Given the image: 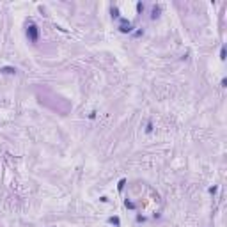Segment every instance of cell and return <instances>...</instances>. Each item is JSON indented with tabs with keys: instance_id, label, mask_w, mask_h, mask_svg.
Masks as SVG:
<instances>
[{
	"instance_id": "cell-1",
	"label": "cell",
	"mask_w": 227,
	"mask_h": 227,
	"mask_svg": "<svg viewBox=\"0 0 227 227\" xmlns=\"http://www.w3.org/2000/svg\"><path fill=\"white\" fill-rule=\"evenodd\" d=\"M27 37H29V41L32 44H36L39 41V29L37 25H34V23H30V25L27 27Z\"/></svg>"
},
{
	"instance_id": "cell-9",
	"label": "cell",
	"mask_w": 227,
	"mask_h": 227,
	"mask_svg": "<svg viewBox=\"0 0 227 227\" xmlns=\"http://www.w3.org/2000/svg\"><path fill=\"white\" fill-rule=\"evenodd\" d=\"M137 13H139V14H140V13H144V4H142V2L137 4Z\"/></svg>"
},
{
	"instance_id": "cell-12",
	"label": "cell",
	"mask_w": 227,
	"mask_h": 227,
	"mask_svg": "<svg viewBox=\"0 0 227 227\" xmlns=\"http://www.w3.org/2000/svg\"><path fill=\"white\" fill-rule=\"evenodd\" d=\"M216 190H218L216 186H211V188H209V193H216Z\"/></svg>"
},
{
	"instance_id": "cell-8",
	"label": "cell",
	"mask_w": 227,
	"mask_h": 227,
	"mask_svg": "<svg viewBox=\"0 0 227 227\" xmlns=\"http://www.w3.org/2000/svg\"><path fill=\"white\" fill-rule=\"evenodd\" d=\"M124 204H126V208H129V209H135V208H137V206H135V202H131V200H126Z\"/></svg>"
},
{
	"instance_id": "cell-10",
	"label": "cell",
	"mask_w": 227,
	"mask_h": 227,
	"mask_svg": "<svg viewBox=\"0 0 227 227\" xmlns=\"http://www.w3.org/2000/svg\"><path fill=\"white\" fill-rule=\"evenodd\" d=\"M145 131H147V133H151V131H153V123H151V121L147 123V126H145Z\"/></svg>"
},
{
	"instance_id": "cell-5",
	"label": "cell",
	"mask_w": 227,
	"mask_h": 227,
	"mask_svg": "<svg viewBox=\"0 0 227 227\" xmlns=\"http://www.w3.org/2000/svg\"><path fill=\"white\" fill-rule=\"evenodd\" d=\"M108 224H112V225L119 227V225H121V220H119V216H110V218H108Z\"/></svg>"
},
{
	"instance_id": "cell-6",
	"label": "cell",
	"mask_w": 227,
	"mask_h": 227,
	"mask_svg": "<svg viewBox=\"0 0 227 227\" xmlns=\"http://www.w3.org/2000/svg\"><path fill=\"white\" fill-rule=\"evenodd\" d=\"M124 185H126V179H121V181H119V185H117L119 192H123V190H124Z\"/></svg>"
},
{
	"instance_id": "cell-13",
	"label": "cell",
	"mask_w": 227,
	"mask_h": 227,
	"mask_svg": "<svg viewBox=\"0 0 227 227\" xmlns=\"http://www.w3.org/2000/svg\"><path fill=\"white\" fill-rule=\"evenodd\" d=\"M220 85H222V87H227V80H225V78H222V82H220Z\"/></svg>"
},
{
	"instance_id": "cell-3",
	"label": "cell",
	"mask_w": 227,
	"mask_h": 227,
	"mask_svg": "<svg viewBox=\"0 0 227 227\" xmlns=\"http://www.w3.org/2000/svg\"><path fill=\"white\" fill-rule=\"evenodd\" d=\"M16 68L13 66H4V68H0V75H16Z\"/></svg>"
},
{
	"instance_id": "cell-2",
	"label": "cell",
	"mask_w": 227,
	"mask_h": 227,
	"mask_svg": "<svg viewBox=\"0 0 227 227\" xmlns=\"http://www.w3.org/2000/svg\"><path fill=\"white\" fill-rule=\"evenodd\" d=\"M119 30L123 32V34H129V32L133 30V25L129 23L126 18H121V23H119Z\"/></svg>"
},
{
	"instance_id": "cell-4",
	"label": "cell",
	"mask_w": 227,
	"mask_h": 227,
	"mask_svg": "<svg viewBox=\"0 0 227 227\" xmlns=\"http://www.w3.org/2000/svg\"><path fill=\"white\" fill-rule=\"evenodd\" d=\"M161 13V7L160 5H153V9H151V20H156L158 16Z\"/></svg>"
},
{
	"instance_id": "cell-7",
	"label": "cell",
	"mask_w": 227,
	"mask_h": 227,
	"mask_svg": "<svg viewBox=\"0 0 227 227\" xmlns=\"http://www.w3.org/2000/svg\"><path fill=\"white\" fill-rule=\"evenodd\" d=\"M112 18H119V9L117 7H112Z\"/></svg>"
},
{
	"instance_id": "cell-11",
	"label": "cell",
	"mask_w": 227,
	"mask_h": 227,
	"mask_svg": "<svg viewBox=\"0 0 227 227\" xmlns=\"http://www.w3.org/2000/svg\"><path fill=\"white\" fill-rule=\"evenodd\" d=\"M220 60H225V48L220 50Z\"/></svg>"
}]
</instances>
